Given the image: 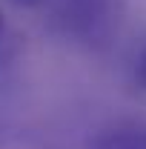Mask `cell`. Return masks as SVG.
Masks as SVG:
<instances>
[{"mask_svg":"<svg viewBox=\"0 0 146 149\" xmlns=\"http://www.w3.org/2000/svg\"><path fill=\"white\" fill-rule=\"evenodd\" d=\"M63 23L80 37H103L112 26V0H63Z\"/></svg>","mask_w":146,"mask_h":149,"instance_id":"1","label":"cell"},{"mask_svg":"<svg viewBox=\"0 0 146 149\" xmlns=\"http://www.w3.org/2000/svg\"><path fill=\"white\" fill-rule=\"evenodd\" d=\"M86 149H146V123H117L95 132Z\"/></svg>","mask_w":146,"mask_h":149,"instance_id":"2","label":"cell"},{"mask_svg":"<svg viewBox=\"0 0 146 149\" xmlns=\"http://www.w3.org/2000/svg\"><path fill=\"white\" fill-rule=\"evenodd\" d=\"M15 52H17V37L9 32L6 17H3V12H0V60H9Z\"/></svg>","mask_w":146,"mask_h":149,"instance_id":"3","label":"cell"},{"mask_svg":"<svg viewBox=\"0 0 146 149\" xmlns=\"http://www.w3.org/2000/svg\"><path fill=\"white\" fill-rule=\"evenodd\" d=\"M135 80H138V86H140V89H146V49L140 52L138 63H135Z\"/></svg>","mask_w":146,"mask_h":149,"instance_id":"4","label":"cell"},{"mask_svg":"<svg viewBox=\"0 0 146 149\" xmlns=\"http://www.w3.org/2000/svg\"><path fill=\"white\" fill-rule=\"evenodd\" d=\"M6 3H12V6H17V9H37V6H43L46 0H6Z\"/></svg>","mask_w":146,"mask_h":149,"instance_id":"5","label":"cell"}]
</instances>
